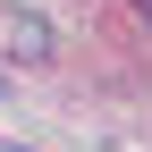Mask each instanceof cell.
Returning <instances> with one entry per match:
<instances>
[{
    "instance_id": "1",
    "label": "cell",
    "mask_w": 152,
    "mask_h": 152,
    "mask_svg": "<svg viewBox=\"0 0 152 152\" xmlns=\"http://www.w3.org/2000/svg\"><path fill=\"white\" fill-rule=\"evenodd\" d=\"M9 42H17V59H42V51H51V26H34V17H17V34H9Z\"/></svg>"
}]
</instances>
